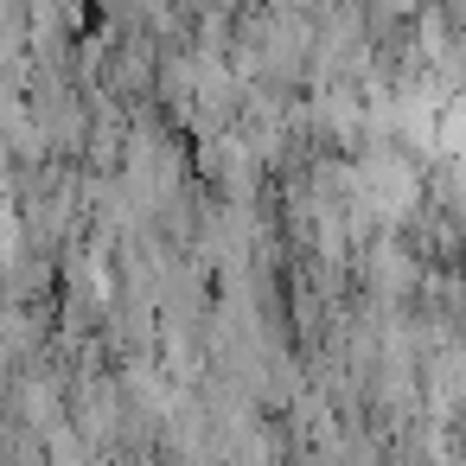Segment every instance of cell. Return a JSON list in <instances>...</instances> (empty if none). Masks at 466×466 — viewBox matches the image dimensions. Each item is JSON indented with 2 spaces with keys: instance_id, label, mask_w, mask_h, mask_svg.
<instances>
[]
</instances>
